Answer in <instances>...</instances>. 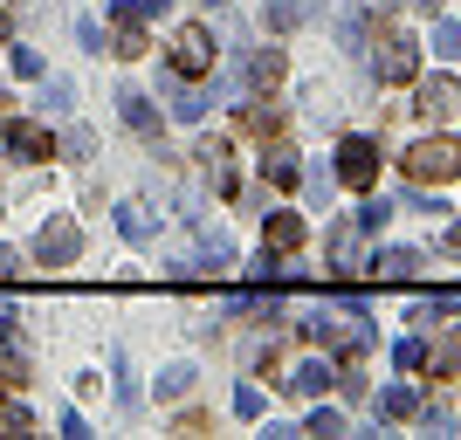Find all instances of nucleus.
Listing matches in <instances>:
<instances>
[{
	"instance_id": "f257e3e1",
	"label": "nucleus",
	"mask_w": 461,
	"mask_h": 440,
	"mask_svg": "<svg viewBox=\"0 0 461 440\" xmlns=\"http://www.w3.org/2000/svg\"><path fill=\"white\" fill-rule=\"evenodd\" d=\"M406 179H420V186H447V179H461V145H455V138H420V145L406 152Z\"/></svg>"
},
{
	"instance_id": "b1692460",
	"label": "nucleus",
	"mask_w": 461,
	"mask_h": 440,
	"mask_svg": "<svg viewBox=\"0 0 461 440\" xmlns=\"http://www.w3.org/2000/svg\"><path fill=\"white\" fill-rule=\"evenodd\" d=\"M200 111H207V96H193V90H179V96H173V117H186V124H193Z\"/></svg>"
},
{
	"instance_id": "aec40b11",
	"label": "nucleus",
	"mask_w": 461,
	"mask_h": 440,
	"mask_svg": "<svg viewBox=\"0 0 461 440\" xmlns=\"http://www.w3.org/2000/svg\"><path fill=\"white\" fill-rule=\"evenodd\" d=\"M62 152H69V158H90V152H96V131H83V124H69V131H62Z\"/></svg>"
},
{
	"instance_id": "6e6552de",
	"label": "nucleus",
	"mask_w": 461,
	"mask_h": 440,
	"mask_svg": "<svg viewBox=\"0 0 461 440\" xmlns=\"http://www.w3.org/2000/svg\"><path fill=\"white\" fill-rule=\"evenodd\" d=\"M303 213H269V228H262V241H269V248L276 255H296V248H303Z\"/></svg>"
},
{
	"instance_id": "9d476101",
	"label": "nucleus",
	"mask_w": 461,
	"mask_h": 440,
	"mask_svg": "<svg viewBox=\"0 0 461 440\" xmlns=\"http://www.w3.org/2000/svg\"><path fill=\"white\" fill-rule=\"evenodd\" d=\"M283 385H289V392H324V385H330V364H324V358H303Z\"/></svg>"
},
{
	"instance_id": "0eeeda50",
	"label": "nucleus",
	"mask_w": 461,
	"mask_h": 440,
	"mask_svg": "<svg viewBox=\"0 0 461 440\" xmlns=\"http://www.w3.org/2000/svg\"><path fill=\"white\" fill-rule=\"evenodd\" d=\"M455 103H461V83L455 76H434V83H420V103H413V111H420L427 124H447Z\"/></svg>"
},
{
	"instance_id": "1a4fd4ad",
	"label": "nucleus",
	"mask_w": 461,
	"mask_h": 440,
	"mask_svg": "<svg viewBox=\"0 0 461 440\" xmlns=\"http://www.w3.org/2000/svg\"><path fill=\"white\" fill-rule=\"evenodd\" d=\"M117 111H124V124L138 138H158V117H152V96L145 90H117Z\"/></svg>"
},
{
	"instance_id": "a878e982",
	"label": "nucleus",
	"mask_w": 461,
	"mask_h": 440,
	"mask_svg": "<svg viewBox=\"0 0 461 440\" xmlns=\"http://www.w3.org/2000/svg\"><path fill=\"white\" fill-rule=\"evenodd\" d=\"M385 413H393V420H406V413H413V392H406V385H393V392H385Z\"/></svg>"
},
{
	"instance_id": "4be33fe9",
	"label": "nucleus",
	"mask_w": 461,
	"mask_h": 440,
	"mask_svg": "<svg viewBox=\"0 0 461 440\" xmlns=\"http://www.w3.org/2000/svg\"><path fill=\"white\" fill-rule=\"evenodd\" d=\"M276 124H283V111H276V103H269V111H262V103H255V111H249V131H255V138H269Z\"/></svg>"
},
{
	"instance_id": "ddd939ff",
	"label": "nucleus",
	"mask_w": 461,
	"mask_h": 440,
	"mask_svg": "<svg viewBox=\"0 0 461 440\" xmlns=\"http://www.w3.org/2000/svg\"><path fill=\"white\" fill-rule=\"evenodd\" d=\"M413 268H420V255H406V248H393V255H379V262H372V275H385V283H406V275H413Z\"/></svg>"
},
{
	"instance_id": "5701e85b",
	"label": "nucleus",
	"mask_w": 461,
	"mask_h": 440,
	"mask_svg": "<svg viewBox=\"0 0 461 440\" xmlns=\"http://www.w3.org/2000/svg\"><path fill=\"white\" fill-rule=\"evenodd\" d=\"M77 41H83V49H90V56H104V49H111V41H104V28H96V21H77Z\"/></svg>"
},
{
	"instance_id": "f03ea898",
	"label": "nucleus",
	"mask_w": 461,
	"mask_h": 440,
	"mask_svg": "<svg viewBox=\"0 0 461 440\" xmlns=\"http://www.w3.org/2000/svg\"><path fill=\"white\" fill-rule=\"evenodd\" d=\"M35 255H41V268H69L83 255V228L69 220V213H49L41 234H35Z\"/></svg>"
},
{
	"instance_id": "9b49d317",
	"label": "nucleus",
	"mask_w": 461,
	"mask_h": 440,
	"mask_svg": "<svg viewBox=\"0 0 461 440\" xmlns=\"http://www.w3.org/2000/svg\"><path fill=\"white\" fill-rule=\"evenodd\" d=\"M310 7H317V0H269L262 21H269V28H296V21H310Z\"/></svg>"
},
{
	"instance_id": "423d86ee",
	"label": "nucleus",
	"mask_w": 461,
	"mask_h": 440,
	"mask_svg": "<svg viewBox=\"0 0 461 440\" xmlns=\"http://www.w3.org/2000/svg\"><path fill=\"white\" fill-rule=\"evenodd\" d=\"M413 69H420V49L406 35H385L379 41V83H413Z\"/></svg>"
},
{
	"instance_id": "a211bd4d",
	"label": "nucleus",
	"mask_w": 461,
	"mask_h": 440,
	"mask_svg": "<svg viewBox=\"0 0 461 440\" xmlns=\"http://www.w3.org/2000/svg\"><path fill=\"white\" fill-rule=\"evenodd\" d=\"M117 228H124V241H152V220H145V207H117Z\"/></svg>"
},
{
	"instance_id": "2eb2a0df",
	"label": "nucleus",
	"mask_w": 461,
	"mask_h": 440,
	"mask_svg": "<svg viewBox=\"0 0 461 440\" xmlns=\"http://www.w3.org/2000/svg\"><path fill=\"white\" fill-rule=\"evenodd\" d=\"M111 56H145V21H124V28H117V41H111Z\"/></svg>"
},
{
	"instance_id": "bb28decb",
	"label": "nucleus",
	"mask_w": 461,
	"mask_h": 440,
	"mask_svg": "<svg viewBox=\"0 0 461 440\" xmlns=\"http://www.w3.org/2000/svg\"><path fill=\"white\" fill-rule=\"evenodd\" d=\"M14 76H41V56H35V49H14Z\"/></svg>"
},
{
	"instance_id": "c85d7f7f",
	"label": "nucleus",
	"mask_w": 461,
	"mask_h": 440,
	"mask_svg": "<svg viewBox=\"0 0 461 440\" xmlns=\"http://www.w3.org/2000/svg\"><path fill=\"white\" fill-rule=\"evenodd\" d=\"M0 337H14V303H0Z\"/></svg>"
},
{
	"instance_id": "20e7f679",
	"label": "nucleus",
	"mask_w": 461,
	"mask_h": 440,
	"mask_svg": "<svg viewBox=\"0 0 461 440\" xmlns=\"http://www.w3.org/2000/svg\"><path fill=\"white\" fill-rule=\"evenodd\" d=\"M338 179L366 193L372 179H379V138H345V145H338Z\"/></svg>"
},
{
	"instance_id": "c756f323",
	"label": "nucleus",
	"mask_w": 461,
	"mask_h": 440,
	"mask_svg": "<svg viewBox=\"0 0 461 440\" xmlns=\"http://www.w3.org/2000/svg\"><path fill=\"white\" fill-rule=\"evenodd\" d=\"M413 7H427V14H434V7H441V0H413Z\"/></svg>"
},
{
	"instance_id": "4468645a",
	"label": "nucleus",
	"mask_w": 461,
	"mask_h": 440,
	"mask_svg": "<svg viewBox=\"0 0 461 440\" xmlns=\"http://www.w3.org/2000/svg\"><path fill=\"white\" fill-rule=\"evenodd\" d=\"M262 173H269L276 186H296V152H289V145H276V152L262 158Z\"/></svg>"
},
{
	"instance_id": "6ab92c4d",
	"label": "nucleus",
	"mask_w": 461,
	"mask_h": 440,
	"mask_svg": "<svg viewBox=\"0 0 461 440\" xmlns=\"http://www.w3.org/2000/svg\"><path fill=\"white\" fill-rule=\"evenodd\" d=\"M434 372H441V379L461 372V337H441V345H434Z\"/></svg>"
},
{
	"instance_id": "f8f14e48",
	"label": "nucleus",
	"mask_w": 461,
	"mask_h": 440,
	"mask_svg": "<svg viewBox=\"0 0 461 440\" xmlns=\"http://www.w3.org/2000/svg\"><path fill=\"white\" fill-rule=\"evenodd\" d=\"M0 434H7V440L35 434V413H28V406H21V400H0Z\"/></svg>"
},
{
	"instance_id": "f3484780",
	"label": "nucleus",
	"mask_w": 461,
	"mask_h": 440,
	"mask_svg": "<svg viewBox=\"0 0 461 440\" xmlns=\"http://www.w3.org/2000/svg\"><path fill=\"white\" fill-rule=\"evenodd\" d=\"M41 103H49V111H69V103H77V83H69V76H49V83H41Z\"/></svg>"
},
{
	"instance_id": "dca6fc26",
	"label": "nucleus",
	"mask_w": 461,
	"mask_h": 440,
	"mask_svg": "<svg viewBox=\"0 0 461 440\" xmlns=\"http://www.w3.org/2000/svg\"><path fill=\"white\" fill-rule=\"evenodd\" d=\"M179 392H193V364H166L158 372V400H179Z\"/></svg>"
},
{
	"instance_id": "393cba45",
	"label": "nucleus",
	"mask_w": 461,
	"mask_h": 440,
	"mask_svg": "<svg viewBox=\"0 0 461 440\" xmlns=\"http://www.w3.org/2000/svg\"><path fill=\"white\" fill-rule=\"evenodd\" d=\"M234 413H241V420H255V413H262V392H255V385H241V392H234Z\"/></svg>"
},
{
	"instance_id": "7ed1b4c3",
	"label": "nucleus",
	"mask_w": 461,
	"mask_h": 440,
	"mask_svg": "<svg viewBox=\"0 0 461 440\" xmlns=\"http://www.w3.org/2000/svg\"><path fill=\"white\" fill-rule=\"evenodd\" d=\"M207 69H213V28L186 21L173 35V76H207Z\"/></svg>"
},
{
	"instance_id": "cd10ccee",
	"label": "nucleus",
	"mask_w": 461,
	"mask_h": 440,
	"mask_svg": "<svg viewBox=\"0 0 461 440\" xmlns=\"http://www.w3.org/2000/svg\"><path fill=\"white\" fill-rule=\"evenodd\" d=\"M14 275H21V255H14V248H0V283H14Z\"/></svg>"
},
{
	"instance_id": "39448f33",
	"label": "nucleus",
	"mask_w": 461,
	"mask_h": 440,
	"mask_svg": "<svg viewBox=\"0 0 461 440\" xmlns=\"http://www.w3.org/2000/svg\"><path fill=\"white\" fill-rule=\"evenodd\" d=\"M0 152H14V158H49V152H56V138L41 131V124H28V117H7V124H0Z\"/></svg>"
},
{
	"instance_id": "412c9836",
	"label": "nucleus",
	"mask_w": 461,
	"mask_h": 440,
	"mask_svg": "<svg viewBox=\"0 0 461 440\" xmlns=\"http://www.w3.org/2000/svg\"><path fill=\"white\" fill-rule=\"evenodd\" d=\"M255 83H283V49H262V56H255Z\"/></svg>"
}]
</instances>
